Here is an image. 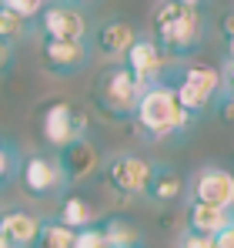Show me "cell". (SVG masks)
Instances as JSON below:
<instances>
[{
    "mask_svg": "<svg viewBox=\"0 0 234 248\" xmlns=\"http://www.w3.org/2000/svg\"><path fill=\"white\" fill-rule=\"evenodd\" d=\"M151 37L164 50V57H191L204 41V14L201 7L181 3V0H161L151 14Z\"/></svg>",
    "mask_w": 234,
    "mask_h": 248,
    "instance_id": "cell-1",
    "label": "cell"
},
{
    "mask_svg": "<svg viewBox=\"0 0 234 248\" xmlns=\"http://www.w3.org/2000/svg\"><path fill=\"white\" fill-rule=\"evenodd\" d=\"M134 121H137V131H141L144 138L164 141V138H174V134L188 131L194 118L181 108V101H177L171 81H157V84H151V87L141 91Z\"/></svg>",
    "mask_w": 234,
    "mask_h": 248,
    "instance_id": "cell-2",
    "label": "cell"
},
{
    "mask_svg": "<svg viewBox=\"0 0 234 248\" xmlns=\"http://www.w3.org/2000/svg\"><path fill=\"white\" fill-rule=\"evenodd\" d=\"M141 91L144 87L127 74V67L124 64H114V67H107L97 78V84H94V108L104 118H111V121H127L137 111Z\"/></svg>",
    "mask_w": 234,
    "mask_h": 248,
    "instance_id": "cell-3",
    "label": "cell"
},
{
    "mask_svg": "<svg viewBox=\"0 0 234 248\" xmlns=\"http://www.w3.org/2000/svg\"><path fill=\"white\" fill-rule=\"evenodd\" d=\"M171 87H174L181 108H184L191 118H197V114L211 111V108L221 101L224 78H221V71H214L211 64H191V67L181 71V78L171 84Z\"/></svg>",
    "mask_w": 234,
    "mask_h": 248,
    "instance_id": "cell-4",
    "label": "cell"
},
{
    "mask_svg": "<svg viewBox=\"0 0 234 248\" xmlns=\"http://www.w3.org/2000/svg\"><path fill=\"white\" fill-rule=\"evenodd\" d=\"M40 138L54 151L74 144L77 138H87V114H84V108L67 104V101L47 104L44 114H40Z\"/></svg>",
    "mask_w": 234,
    "mask_h": 248,
    "instance_id": "cell-5",
    "label": "cell"
},
{
    "mask_svg": "<svg viewBox=\"0 0 234 248\" xmlns=\"http://www.w3.org/2000/svg\"><path fill=\"white\" fill-rule=\"evenodd\" d=\"M17 178L30 198H57L67 188V178H64V168L57 161V155H47V151L27 155L17 165Z\"/></svg>",
    "mask_w": 234,
    "mask_h": 248,
    "instance_id": "cell-6",
    "label": "cell"
},
{
    "mask_svg": "<svg viewBox=\"0 0 234 248\" xmlns=\"http://www.w3.org/2000/svg\"><path fill=\"white\" fill-rule=\"evenodd\" d=\"M151 161L147 158H141V155H131V151H120L114 158H107V165H104V181H107V188L120 195V198H137V195H144V188H147V178H151Z\"/></svg>",
    "mask_w": 234,
    "mask_h": 248,
    "instance_id": "cell-7",
    "label": "cell"
},
{
    "mask_svg": "<svg viewBox=\"0 0 234 248\" xmlns=\"http://www.w3.org/2000/svg\"><path fill=\"white\" fill-rule=\"evenodd\" d=\"M40 41H87V17L77 7L67 3H47L34 20Z\"/></svg>",
    "mask_w": 234,
    "mask_h": 248,
    "instance_id": "cell-8",
    "label": "cell"
},
{
    "mask_svg": "<svg viewBox=\"0 0 234 248\" xmlns=\"http://www.w3.org/2000/svg\"><path fill=\"white\" fill-rule=\"evenodd\" d=\"M120 64L127 67V74L141 84V87H151V84L164 81V64H167V57H164V50L154 44V37L137 34L134 44L127 47V54L120 57Z\"/></svg>",
    "mask_w": 234,
    "mask_h": 248,
    "instance_id": "cell-9",
    "label": "cell"
},
{
    "mask_svg": "<svg viewBox=\"0 0 234 248\" xmlns=\"http://www.w3.org/2000/svg\"><path fill=\"white\" fill-rule=\"evenodd\" d=\"M191 202L231 211L234 208V171L218 168V165H204L194 174V181H191Z\"/></svg>",
    "mask_w": 234,
    "mask_h": 248,
    "instance_id": "cell-10",
    "label": "cell"
},
{
    "mask_svg": "<svg viewBox=\"0 0 234 248\" xmlns=\"http://www.w3.org/2000/svg\"><path fill=\"white\" fill-rule=\"evenodd\" d=\"M90 47L87 41H40V64L54 78H74L87 64Z\"/></svg>",
    "mask_w": 234,
    "mask_h": 248,
    "instance_id": "cell-11",
    "label": "cell"
},
{
    "mask_svg": "<svg viewBox=\"0 0 234 248\" xmlns=\"http://www.w3.org/2000/svg\"><path fill=\"white\" fill-rule=\"evenodd\" d=\"M40 232V218L27 208H3L0 211V235L10 248H34Z\"/></svg>",
    "mask_w": 234,
    "mask_h": 248,
    "instance_id": "cell-12",
    "label": "cell"
},
{
    "mask_svg": "<svg viewBox=\"0 0 234 248\" xmlns=\"http://www.w3.org/2000/svg\"><path fill=\"white\" fill-rule=\"evenodd\" d=\"M57 161H60L64 178H67V185H71V181H80V178L94 174L97 165H101V155H97V144H94L90 138H77L74 144H67V148L57 151Z\"/></svg>",
    "mask_w": 234,
    "mask_h": 248,
    "instance_id": "cell-13",
    "label": "cell"
},
{
    "mask_svg": "<svg viewBox=\"0 0 234 248\" xmlns=\"http://www.w3.org/2000/svg\"><path fill=\"white\" fill-rule=\"evenodd\" d=\"M134 37H137V31L127 20L111 17V20L97 24V31H94V50L101 57H107V61H120L127 54V47L134 44Z\"/></svg>",
    "mask_w": 234,
    "mask_h": 248,
    "instance_id": "cell-14",
    "label": "cell"
},
{
    "mask_svg": "<svg viewBox=\"0 0 234 248\" xmlns=\"http://www.w3.org/2000/svg\"><path fill=\"white\" fill-rule=\"evenodd\" d=\"M188 191L184 185V174L171 165H154L151 168V178H147V188H144V198L151 205H174L181 202Z\"/></svg>",
    "mask_w": 234,
    "mask_h": 248,
    "instance_id": "cell-15",
    "label": "cell"
},
{
    "mask_svg": "<svg viewBox=\"0 0 234 248\" xmlns=\"http://www.w3.org/2000/svg\"><path fill=\"white\" fill-rule=\"evenodd\" d=\"M231 225V211L224 208H214V205H201V202H191L188 205V232L194 235H207L214 238L221 228Z\"/></svg>",
    "mask_w": 234,
    "mask_h": 248,
    "instance_id": "cell-16",
    "label": "cell"
},
{
    "mask_svg": "<svg viewBox=\"0 0 234 248\" xmlns=\"http://www.w3.org/2000/svg\"><path fill=\"white\" fill-rule=\"evenodd\" d=\"M57 221L67 225V228H74V232H80V228L97 225V215H94V205H90L87 198H80V195H67V198L60 202Z\"/></svg>",
    "mask_w": 234,
    "mask_h": 248,
    "instance_id": "cell-17",
    "label": "cell"
},
{
    "mask_svg": "<svg viewBox=\"0 0 234 248\" xmlns=\"http://www.w3.org/2000/svg\"><path fill=\"white\" fill-rule=\"evenodd\" d=\"M77 232L60 225L57 218H40V232L34 238V248H74Z\"/></svg>",
    "mask_w": 234,
    "mask_h": 248,
    "instance_id": "cell-18",
    "label": "cell"
},
{
    "mask_svg": "<svg viewBox=\"0 0 234 248\" xmlns=\"http://www.w3.org/2000/svg\"><path fill=\"white\" fill-rule=\"evenodd\" d=\"M101 232H104V238H107L111 248H137L141 245V232L127 218H107V221H101Z\"/></svg>",
    "mask_w": 234,
    "mask_h": 248,
    "instance_id": "cell-19",
    "label": "cell"
},
{
    "mask_svg": "<svg viewBox=\"0 0 234 248\" xmlns=\"http://www.w3.org/2000/svg\"><path fill=\"white\" fill-rule=\"evenodd\" d=\"M27 34H34V20H24L20 14H14V10H7L0 3V44L14 47L17 41H24Z\"/></svg>",
    "mask_w": 234,
    "mask_h": 248,
    "instance_id": "cell-20",
    "label": "cell"
},
{
    "mask_svg": "<svg viewBox=\"0 0 234 248\" xmlns=\"http://www.w3.org/2000/svg\"><path fill=\"white\" fill-rule=\"evenodd\" d=\"M7 10H14V14H20L24 20H37V14L47 7V0H0Z\"/></svg>",
    "mask_w": 234,
    "mask_h": 248,
    "instance_id": "cell-21",
    "label": "cell"
},
{
    "mask_svg": "<svg viewBox=\"0 0 234 248\" xmlns=\"http://www.w3.org/2000/svg\"><path fill=\"white\" fill-rule=\"evenodd\" d=\"M74 248H111V245H107V238H104L101 225H90V228H80V232H77Z\"/></svg>",
    "mask_w": 234,
    "mask_h": 248,
    "instance_id": "cell-22",
    "label": "cell"
},
{
    "mask_svg": "<svg viewBox=\"0 0 234 248\" xmlns=\"http://www.w3.org/2000/svg\"><path fill=\"white\" fill-rule=\"evenodd\" d=\"M20 165V158H17V151L7 144V141H0V185L7 181V178H14V171Z\"/></svg>",
    "mask_w": 234,
    "mask_h": 248,
    "instance_id": "cell-23",
    "label": "cell"
},
{
    "mask_svg": "<svg viewBox=\"0 0 234 248\" xmlns=\"http://www.w3.org/2000/svg\"><path fill=\"white\" fill-rule=\"evenodd\" d=\"M174 248H214V238H207V235H194V232H184L181 238H177V245Z\"/></svg>",
    "mask_w": 234,
    "mask_h": 248,
    "instance_id": "cell-24",
    "label": "cell"
},
{
    "mask_svg": "<svg viewBox=\"0 0 234 248\" xmlns=\"http://www.w3.org/2000/svg\"><path fill=\"white\" fill-rule=\"evenodd\" d=\"M214 248H234V221L214 235Z\"/></svg>",
    "mask_w": 234,
    "mask_h": 248,
    "instance_id": "cell-25",
    "label": "cell"
},
{
    "mask_svg": "<svg viewBox=\"0 0 234 248\" xmlns=\"http://www.w3.org/2000/svg\"><path fill=\"white\" fill-rule=\"evenodd\" d=\"M14 67V47H7V44H0V78L7 74Z\"/></svg>",
    "mask_w": 234,
    "mask_h": 248,
    "instance_id": "cell-26",
    "label": "cell"
},
{
    "mask_svg": "<svg viewBox=\"0 0 234 248\" xmlns=\"http://www.w3.org/2000/svg\"><path fill=\"white\" fill-rule=\"evenodd\" d=\"M57 3H67V7H77V10H87V7H94L97 0H57Z\"/></svg>",
    "mask_w": 234,
    "mask_h": 248,
    "instance_id": "cell-27",
    "label": "cell"
},
{
    "mask_svg": "<svg viewBox=\"0 0 234 248\" xmlns=\"http://www.w3.org/2000/svg\"><path fill=\"white\" fill-rule=\"evenodd\" d=\"M221 31H224V41H231V37H234V14L224 17V27H221Z\"/></svg>",
    "mask_w": 234,
    "mask_h": 248,
    "instance_id": "cell-28",
    "label": "cell"
},
{
    "mask_svg": "<svg viewBox=\"0 0 234 248\" xmlns=\"http://www.w3.org/2000/svg\"><path fill=\"white\" fill-rule=\"evenodd\" d=\"M224 84H228V91H231V97H234V61H228V74H224Z\"/></svg>",
    "mask_w": 234,
    "mask_h": 248,
    "instance_id": "cell-29",
    "label": "cell"
},
{
    "mask_svg": "<svg viewBox=\"0 0 234 248\" xmlns=\"http://www.w3.org/2000/svg\"><path fill=\"white\" fill-rule=\"evenodd\" d=\"M228 61H234V37L228 41Z\"/></svg>",
    "mask_w": 234,
    "mask_h": 248,
    "instance_id": "cell-30",
    "label": "cell"
},
{
    "mask_svg": "<svg viewBox=\"0 0 234 248\" xmlns=\"http://www.w3.org/2000/svg\"><path fill=\"white\" fill-rule=\"evenodd\" d=\"M181 3H191V7H201V0H181Z\"/></svg>",
    "mask_w": 234,
    "mask_h": 248,
    "instance_id": "cell-31",
    "label": "cell"
},
{
    "mask_svg": "<svg viewBox=\"0 0 234 248\" xmlns=\"http://www.w3.org/2000/svg\"><path fill=\"white\" fill-rule=\"evenodd\" d=\"M0 248H10V245H7V242H3V235H0Z\"/></svg>",
    "mask_w": 234,
    "mask_h": 248,
    "instance_id": "cell-32",
    "label": "cell"
},
{
    "mask_svg": "<svg viewBox=\"0 0 234 248\" xmlns=\"http://www.w3.org/2000/svg\"><path fill=\"white\" fill-rule=\"evenodd\" d=\"M231 221H234V208H231Z\"/></svg>",
    "mask_w": 234,
    "mask_h": 248,
    "instance_id": "cell-33",
    "label": "cell"
}]
</instances>
